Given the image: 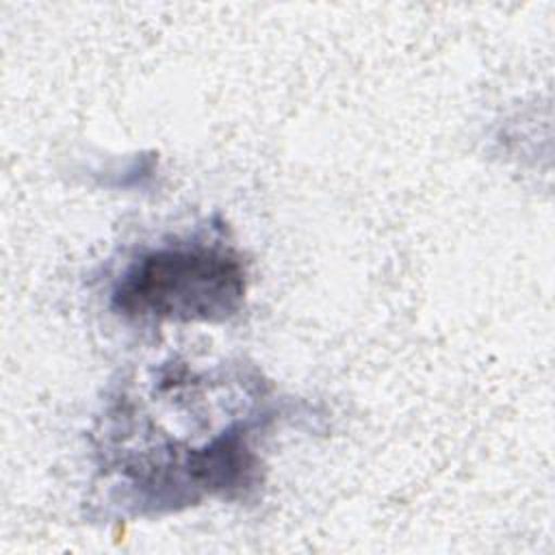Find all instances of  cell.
<instances>
[{
  "instance_id": "6da1fadb",
  "label": "cell",
  "mask_w": 555,
  "mask_h": 555,
  "mask_svg": "<svg viewBox=\"0 0 555 555\" xmlns=\"http://www.w3.org/2000/svg\"><path fill=\"white\" fill-rule=\"evenodd\" d=\"M241 254L204 236L171 238L137 254L111 286L108 306L130 321L223 323L247 297Z\"/></svg>"
}]
</instances>
